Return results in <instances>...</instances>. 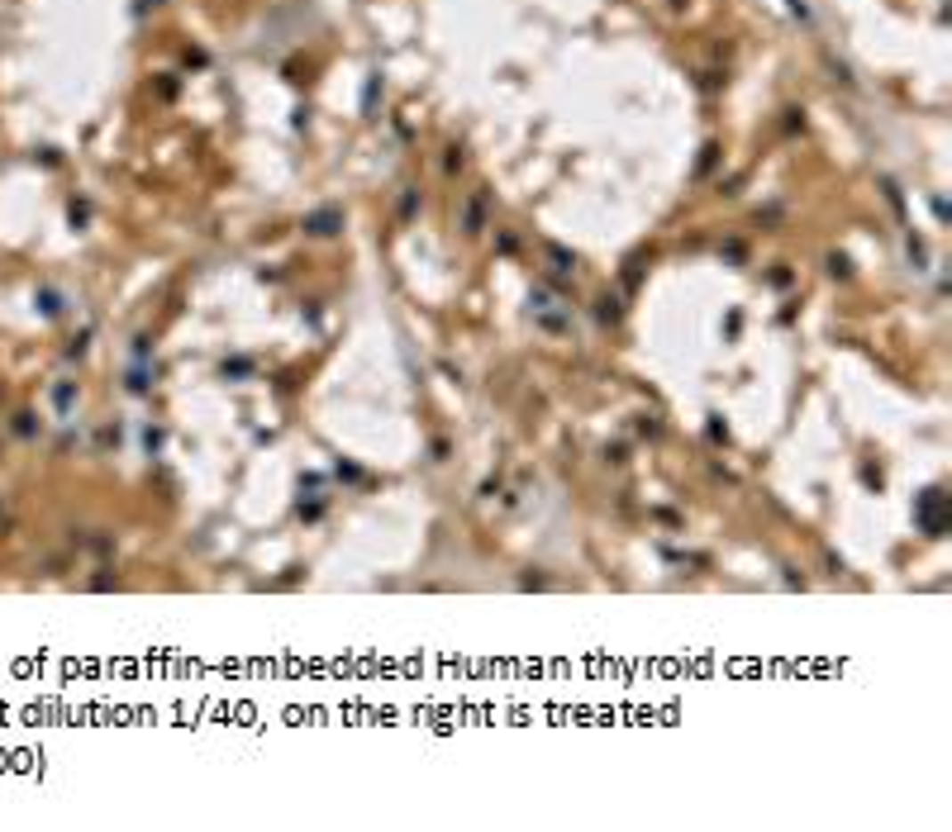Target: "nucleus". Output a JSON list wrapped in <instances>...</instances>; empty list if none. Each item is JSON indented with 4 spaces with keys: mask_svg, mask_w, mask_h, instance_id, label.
Segmentation results:
<instances>
[{
    "mask_svg": "<svg viewBox=\"0 0 952 832\" xmlns=\"http://www.w3.org/2000/svg\"><path fill=\"white\" fill-rule=\"evenodd\" d=\"M915 519H919V529L929 533V537H943L948 533V495L938 490H924L919 495V505H915Z\"/></svg>",
    "mask_w": 952,
    "mask_h": 832,
    "instance_id": "nucleus-1",
    "label": "nucleus"
},
{
    "mask_svg": "<svg viewBox=\"0 0 952 832\" xmlns=\"http://www.w3.org/2000/svg\"><path fill=\"white\" fill-rule=\"evenodd\" d=\"M338 224H343V214H338V210H320V214H310V219H305V229H310V233H320V238L338 233Z\"/></svg>",
    "mask_w": 952,
    "mask_h": 832,
    "instance_id": "nucleus-2",
    "label": "nucleus"
}]
</instances>
